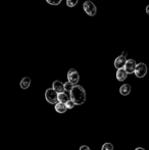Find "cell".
Instances as JSON below:
<instances>
[{
	"instance_id": "cell-1",
	"label": "cell",
	"mask_w": 149,
	"mask_h": 150,
	"mask_svg": "<svg viewBox=\"0 0 149 150\" xmlns=\"http://www.w3.org/2000/svg\"><path fill=\"white\" fill-rule=\"evenodd\" d=\"M71 100L74 101L76 105H81L86 101V92L84 88L80 85H75L71 91Z\"/></svg>"
},
{
	"instance_id": "cell-2",
	"label": "cell",
	"mask_w": 149,
	"mask_h": 150,
	"mask_svg": "<svg viewBox=\"0 0 149 150\" xmlns=\"http://www.w3.org/2000/svg\"><path fill=\"white\" fill-rule=\"evenodd\" d=\"M57 96H58V94L56 93V91H54L52 88H49V89L46 90L45 99L50 104H56V103H57V101H58Z\"/></svg>"
},
{
	"instance_id": "cell-3",
	"label": "cell",
	"mask_w": 149,
	"mask_h": 150,
	"mask_svg": "<svg viewBox=\"0 0 149 150\" xmlns=\"http://www.w3.org/2000/svg\"><path fill=\"white\" fill-rule=\"evenodd\" d=\"M83 8L85 10V12L90 16H94L97 12V8H96L95 4L93 3L92 1H85L83 4Z\"/></svg>"
},
{
	"instance_id": "cell-4",
	"label": "cell",
	"mask_w": 149,
	"mask_h": 150,
	"mask_svg": "<svg viewBox=\"0 0 149 150\" xmlns=\"http://www.w3.org/2000/svg\"><path fill=\"white\" fill-rule=\"evenodd\" d=\"M134 74H135L137 78H144L145 77L146 74H147V67H146L145 63H143V62L138 63L137 67H136L135 73Z\"/></svg>"
},
{
	"instance_id": "cell-5",
	"label": "cell",
	"mask_w": 149,
	"mask_h": 150,
	"mask_svg": "<svg viewBox=\"0 0 149 150\" xmlns=\"http://www.w3.org/2000/svg\"><path fill=\"white\" fill-rule=\"evenodd\" d=\"M68 82H71L73 85H77L80 80L79 73H78L75 69H71L68 73Z\"/></svg>"
},
{
	"instance_id": "cell-6",
	"label": "cell",
	"mask_w": 149,
	"mask_h": 150,
	"mask_svg": "<svg viewBox=\"0 0 149 150\" xmlns=\"http://www.w3.org/2000/svg\"><path fill=\"white\" fill-rule=\"evenodd\" d=\"M136 67H137V63H136L135 60L134 59H128L124 69H126V71H127L128 74H133V73H135Z\"/></svg>"
},
{
	"instance_id": "cell-7",
	"label": "cell",
	"mask_w": 149,
	"mask_h": 150,
	"mask_svg": "<svg viewBox=\"0 0 149 150\" xmlns=\"http://www.w3.org/2000/svg\"><path fill=\"white\" fill-rule=\"evenodd\" d=\"M126 62H127V59H126V56L119 55V57L115 58L114 60V67H117V69H124L126 65Z\"/></svg>"
},
{
	"instance_id": "cell-8",
	"label": "cell",
	"mask_w": 149,
	"mask_h": 150,
	"mask_svg": "<svg viewBox=\"0 0 149 150\" xmlns=\"http://www.w3.org/2000/svg\"><path fill=\"white\" fill-rule=\"evenodd\" d=\"M52 89L54 91H56L57 94L62 93V92H64V84L61 83L60 81H54L53 84H52Z\"/></svg>"
},
{
	"instance_id": "cell-9",
	"label": "cell",
	"mask_w": 149,
	"mask_h": 150,
	"mask_svg": "<svg viewBox=\"0 0 149 150\" xmlns=\"http://www.w3.org/2000/svg\"><path fill=\"white\" fill-rule=\"evenodd\" d=\"M127 77H128V73L126 71L125 69H117V81H119V82L125 81V80L127 79Z\"/></svg>"
},
{
	"instance_id": "cell-10",
	"label": "cell",
	"mask_w": 149,
	"mask_h": 150,
	"mask_svg": "<svg viewBox=\"0 0 149 150\" xmlns=\"http://www.w3.org/2000/svg\"><path fill=\"white\" fill-rule=\"evenodd\" d=\"M130 92H131V86H130L129 84H124V85L119 88V93H121V95H124V96L129 95Z\"/></svg>"
},
{
	"instance_id": "cell-11",
	"label": "cell",
	"mask_w": 149,
	"mask_h": 150,
	"mask_svg": "<svg viewBox=\"0 0 149 150\" xmlns=\"http://www.w3.org/2000/svg\"><path fill=\"white\" fill-rule=\"evenodd\" d=\"M55 110L57 111L58 113H64L66 110H68V108H66V105L64 104V103H56L55 104Z\"/></svg>"
},
{
	"instance_id": "cell-12",
	"label": "cell",
	"mask_w": 149,
	"mask_h": 150,
	"mask_svg": "<svg viewBox=\"0 0 149 150\" xmlns=\"http://www.w3.org/2000/svg\"><path fill=\"white\" fill-rule=\"evenodd\" d=\"M31 85V79L29 77H25L24 79L20 81V88L22 89H28Z\"/></svg>"
},
{
	"instance_id": "cell-13",
	"label": "cell",
	"mask_w": 149,
	"mask_h": 150,
	"mask_svg": "<svg viewBox=\"0 0 149 150\" xmlns=\"http://www.w3.org/2000/svg\"><path fill=\"white\" fill-rule=\"evenodd\" d=\"M57 99H58V102L64 103V104H66V103L70 100V99H68V96L64 92L59 93V94H58V96H57Z\"/></svg>"
},
{
	"instance_id": "cell-14",
	"label": "cell",
	"mask_w": 149,
	"mask_h": 150,
	"mask_svg": "<svg viewBox=\"0 0 149 150\" xmlns=\"http://www.w3.org/2000/svg\"><path fill=\"white\" fill-rule=\"evenodd\" d=\"M75 85H73L71 82H66V83H64V90L68 91V92H71V91L73 90V88H74Z\"/></svg>"
},
{
	"instance_id": "cell-15",
	"label": "cell",
	"mask_w": 149,
	"mask_h": 150,
	"mask_svg": "<svg viewBox=\"0 0 149 150\" xmlns=\"http://www.w3.org/2000/svg\"><path fill=\"white\" fill-rule=\"evenodd\" d=\"M78 2H79V0H66V5L68 7H74L78 4Z\"/></svg>"
},
{
	"instance_id": "cell-16",
	"label": "cell",
	"mask_w": 149,
	"mask_h": 150,
	"mask_svg": "<svg viewBox=\"0 0 149 150\" xmlns=\"http://www.w3.org/2000/svg\"><path fill=\"white\" fill-rule=\"evenodd\" d=\"M101 150H113V145L112 143H105L102 145Z\"/></svg>"
},
{
	"instance_id": "cell-17",
	"label": "cell",
	"mask_w": 149,
	"mask_h": 150,
	"mask_svg": "<svg viewBox=\"0 0 149 150\" xmlns=\"http://www.w3.org/2000/svg\"><path fill=\"white\" fill-rule=\"evenodd\" d=\"M66 108L68 109H73L75 107V103H74V101L73 100H68V102L66 103Z\"/></svg>"
},
{
	"instance_id": "cell-18",
	"label": "cell",
	"mask_w": 149,
	"mask_h": 150,
	"mask_svg": "<svg viewBox=\"0 0 149 150\" xmlns=\"http://www.w3.org/2000/svg\"><path fill=\"white\" fill-rule=\"evenodd\" d=\"M46 1H47V3L51 4V5H58V4H60L61 0H46Z\"/></svg>"
},
{
	"instance_id": "cell-19",
	"label": "cell",
	"mask_w": 149,
	"mask_h": 150,
	"mask_svg": "<svg viewBox=\"0 0 149 150\" xmlns=\"http://www.w3.org/2000/svg\"><path fill=\"white\" fill-rule=\"evenodd\" d=\"M80 150H91V149H90V147L86 146V145H83V146L80 147Z\"/></svg>"
},
{
	"instance_id": "cell-20",
	"label": "cell",
	"mask_w": 149,
	"mask_h": 150,
	"mask_svg": "<svg viewBox=\"0 0 149 150\" xmlns=\"http://www.w3.org/2000/svg\"><path fill=\"white\" fill-rule=\"evenodd\" d=\"M146 13H147L148 16H149V4H148L147 6H146Z\"/></svg>"
},
{
	"instance_id": "cell-21",
	"label": "cell",
	"mask_w": 149,
	"mask_h": 150,
	"mask_svg": "<svg viewBox=\"0 0 149 150\" xmlns=\"http://www.w3.org/2000/svg\"><path fill=\"white\" fill-rule=\"evenodd\" d=\"M135 150H145L143 148V147H137V148H136Z\"/></svg>"
},
{
	"instance_id": "cell-22",
	"label": "cell",
	"mask_w": 149,
	"mask_h": 150,
	"mask_svg": "<svg viewBox=\"0 0 149 150\" xmlns=\"http://www.w3.org/2000/svg\"><path fill=\"white\" fill-rule=\"evenodd\" d=\"M121 55H123V56H126V57H127V52H126V51H124L123 53H121Z\"/></svg>"
}]
</instances>
